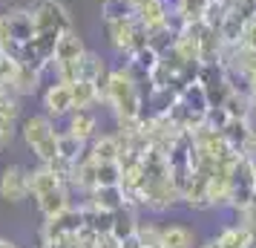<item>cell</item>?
Masks as SVG:
<instances>
[{
	"label": "cell",
	"mask_w": 256,
	"mask_h": 248,
	"mask_svg": "<svg viewBox=\"0 0 256 248\" xmlns=\"http://www.w3.org/2000/svg\"><path fill=\"white\" fill-rule=\"evenodd\" d=\"M98 101L112 113L116 118H136L144 116V95L141 81L130 72L127 64L110 67L104 78H98Z\"/></svg>",
	"instance_id": "cell-1"
},
{
	"label": "cell",
	"mask_w": 256,
	"mask_h": 248,
	"mask_svg": "<svg viewBox=\"0 0 256 248\" xmlns=\"http://www.w3.org/2000/svg\"><path fill=\"white\" fill-rule=\"evenodd\" d=\"M18 133L24 136L26 147L38 156V162H49V159L58 156V133L60 130H55V121L46 113L24 118V124H20Z\"/></svg>",
	"instance_id": "cell-2"
},
{
	"label": "cell",
	"mask_w": 256,
	"mask_h": 248,
	"mask_svg": "<svg viewBox=\"0 0 256 248\" xmlns=\"http://www.w3.org/2000/svg\"><path fill=\"white\" fill-rule=\"evenodd\" d=\"M104 32H106V44H110V49L116 52L118 58H124V61H127L138 47L150 44L147 29H144V26H141L136 18L110 21V24H104Z\"/></svg>",
	"instance_id": "cell-3"
},
{
	"label": "cell",
	"mask_w": 256,
	"mask_h": 248,
	"mask_svg": "<svg viewBox=\"0 0 256 248\" xmlns=\"http://www.w3.org/2000/svg\"><path fill=\"white\" fill-rule=\"evenodd\" d=\"M29 15H32L35 32H58V35H64V32L75 29L72 12L66 9L64 0H35L29 6Z\"/></svg>",
	"instance_id": "cell-4"
},
{
	"label": "cell",
	"mask_w": 256,
	"mask_h": 248,
	"mask_svg": "<svg viewBox=\"0 0 256 248\" xmlns=\"http://www.w3.org/2000/svg\"><path fill=\"white\" fill-rule=\"evenodd\" d=\"M40 104H44V113H46L52 121L66 118L72 110H75V104H72V87L64 84V81H52L46 90H44Z\"/></svg>",
	"instance_id": "cell-5"
},
{
	"label": "cell",
	"mask_w": 256,
	"mask_h": 248,
	"mask_svg": "<svg viewBox=\"0 0 256 248\" xmlns=\"http://www.w3.org/2000/svg\"><path fill=\"white\" fill-rule=\"evenodd\" d=\"M29 196V170L20 165H9L0 173V199L6 202H24Z\"/></svg>",
	"instance_id": "cell-6"
},
{
	"label": "cell",
	"mask_w": 256,
	"mask_h": 248,
	"mask_svg": "<svg viewBox=\"0 0 256 248\" xmlns=\"http://www.w3.org/2000/svg\"><path fill=\"white\" fill-rule=\"evenodd\" d=\"M167 18H170V0H144L136 6V21L147 29V35L167 26Z\"/></svg>",
	"instance_id": "cell-7"
},
{
	"label": "cell",
	"mask_w": 256,
	"mask_h": 248,
	"mask_svg": "<svg viewBox=\"0 0 256 248\" xmlns=\"http://www.w3.org/2000/svg\"><path fill=\"white\" fill-rule=\"evenodd\" d=\"M121 136L118 133H98L92 142L86 144V156L92 162H118L121 156Z\"/></svg>",
	"instance_id": "cell-8"
},
{
	"label": "cell",
	"mask_w": 256,
	"mask_h": 248,
	"mask_svg": "<svg viewBox=\"0 0 256 248\" xmlns=\"http://www.w3.org/2000/svg\"><path fill=\"white\" fill-rule=\"evenodd\" d=\"M66 133H72L75 139H81L84 144H90L98 136V116H95V110H72L66 116Z\"/></svg>",
	"instance_id": "cell-9"
},
{
	"label": "cell",
	"mask_w": 256,
	"mask_h": 248,
	"mask_svg": "<svg viewBox=\"0 0 256 248\" xmlns=\"http://www.w3.org/2000/svg\"><path fill=\"white\" fill-rule=\"evenodd\" d=\"M38 211L44 219H55L60 213H66L72 208V199H70V188L66 185H58V188L46 190L44 196H38Z\"/></svg>",
	"instance_id": "cell-10"
},
{
	"label": "cell",
	"mask_w": 256,
	"mask_h": 248,
	"mask_svg": "<svg viewBox=\"0 0 256 248\" xmlns=\"http://www.w3.org/2000/svg\"><path fill=\"white\" fill-rule=\"evenodd\" d=\"M3 15H6V21H9V32H12L14 44H26L29 38L35 35V26H32L29 6H9Z\"/></svg>",
	"instance_id": "cell-11"
},
{
	"label": "cell",
	"mask_w": 256,
	"mask_h": 248,
	"mask_svg": "<svg viewBox=\"0 0 256 248\" xmlns=\"http://www.w3.org/2000/svg\"><path fill=\"white\" fill-rule=\"evenodd\" d=\"M84 52H86V44H84V38L78 35V29H70V32H64V35L58 38L52 64H72V61L81 58Z\"/></svg>",
	"instance_id": "cell-12"
},
{
	"label": "cell",
	"mask_w": 256,
	"mask_h": 248,
	"mask_svg": "<svg viewBox=\"0 0 256 248\" xmlns=\"http://www.w3.org/2000/svg\"><path fill=\"white\" fill-rule=\"evenodd\" d=\"M86 202H92L95 208H101V211H118V208H124L127 205V193L121 185H106V188H92L86 193Z\"/></svg>",
	"instance_id": "cell-13"
},
{
	"label": "cell",
	"mask_w": 256,
	"mask_h": 248,
	"mask_svg": "<svg viewBox=\"0 0 256 248\" xmlns=\"http://www.w3.org/2000/svg\"><path fill=\"white\" fill-rule=\"evenodd\" d=\"M219 107L228 113V118H248L254 113V101H250V95H248L244 87H230Z\"/></svg>",
	"instance_id": "cell-14"
},
{
	"label": "cell",
	"mask_w": 256,
	"mask_h": 248,
	"mask_svg": "<svg viewBox=\"0 0 256 248\" xmlns=\"http://www.w3.org/2000/svg\"><path fill=\"white\" fill-rule=\"evenodd\" d=\"M216 239H219L222 248H256V234L239 222L222 228L219 234H216Z\"/></svg>",
	"instance_id": "cell-15"
},
{
	"label": "cell",
	"mask_w": 256,
	"mask_h": 248,
	"mask_svg": "<svg viewBox=\"0 0 256 248\" xmlns=\"http://www.w3.org/2000/svg\"><path fill=\"white\" fill-rule=\"evenodd\" d=\"M58 185H64V182H60V179L52 173V167L44 165V162L29 170V196H35V199L38 196H44L46 190L58 188Z\"/></svg>",
	"instance_id": "cell-16"
},
{
	"label": "cell",
	"mask_w": 256,
	"mask_h": 248,
	"mask_svg": "<svg viewBox=\"0 0 256 248\" xmlns=\"http://www.w3.org/2000/svg\"><path fill=\"white\" fill-rule=\"evenodd\" d=\"M106 72H110V64L101 52H92V49H86L81 58H78V78H86V81H98V78H104Z\"/></svg>",
	"instance_id": "cell-17"
},
{
	"label": "cell",
	"mask_w": 256,
	"mask_h": 248,
	"mask_svg": "<svg viewBox=\"0 0 256 248\" xmlns=\"http://www.w3.org/2000/svg\"><path fill=\"white\" fill-rule=\"evenodd\" d=\"M158 242L164 248H193L196 236L187 225H178V222H170V225H162V234H158Z\"/></svg>",
	"instance_id": "cell-18"
},
{
	"label": "cell",
	"mask_w": 256,
	"mask_h": 248,
	"mask_svg": "<svg viewBox=\"0 0 256 248\" xmlns=\"http://www.w3.org/2000/svg\"><path fill=\"white\" fill-rule=\"evenodd\" d=\"M40 78H44V72H38V70H32V67L20 64V70H18V75H14L12 90H9V93H14L18 98H24V95H35L38 90H40Z\"/></svg>",
	"instance_id": "cell-19"
},
{
	"label": "cell",
	"mask_w": 256,
	"mask_h": 248,
	"mask_svg": "<svg viewBox=\"0 0 256 248\" xmlns=\"http://www.w3.org/2000/svg\"><path fill=\"white\" fill-rule=\"evenodd\" d=\"M72 104L75 110H92L95 104H101L98 101V84L95 81H86V78H78V81H72Z\"/></svg>",
	"instance_id": "cell-20"
},
{
	"label": "cell",
	"mask_w": 256,
	"mask_h": 248,
	"mask_svg": "<svg viewBox=\"0 0 256 248\" xmlns=\"http://www.w3.org/2000/svg\"><path fill=\"white\" fill-rule=\"evenodd\" d=\"M136 228H138V213H136V208L124 205V208L112 211V228H110V234L116 236V239H124V236L136 234Z\"/></svg>",
	"instance_id": "cell-21"
},
{
	"label": "cell",
	"mask_w": 256,
	"mask_h": 248,
	"mask_svg": "<svg viewBox=\"0 0 256 248\" xmlns=\"http://www.w3.org/2000/svg\"><path fill=\"white\" fill-rule=\"evenodd\" d=\"M70 188H78L84 196L95 188V162L90 159V156H84L81 162H75V170H72V179H70Z\"/></svg>",
	"instance_id": "cell-22"
},
{
	"label": "cell",
	"mask_w": 256,
	"mask_h": 248,
	"mask_svg": "<svg viewBox=\"0 0 256 248\" xmlns=\"http://www.w3.org/2000/svg\"><path fill=\"white\" fill-rule=\"evenodd\" d=\"M124 18H136V3L132 0H101V21H124Z\"/></svg>",
	"instance_id": "cell-23"
},
{
	"label": "cell",
	"mask_w": 256,
	"mask_h": 248,
	"mask_svg": "<svg viewBox=\"0 0 256 248\" xmlns=\"http://www.w3.org/2000/svg\"><path fill=\"white\" fill-rule=\"evenodd\" d=\"M58 156L64 159H70V162H81L84 156H86V144L81 139H75L72 133H58Z\"/></svg>",
	"instance_id": "cell-24"
},
{
	"label": "cell",
	"mask_w": 256,
	"mask_h": 248,
	"mask_svg": "<svg viewBox=\"0 0 256 248\" xmlns=\"http://www.w3.org/2000/svg\"><path fill=\"white\" fill-rule=\"evenodd\" d=\"M222 136H224V142L230 144V147H242V142L248 139V118H228L224 124H222Z\"/></svg>",
	"instance_id": "cell-25"
},
{
	"label": "cell",
	"mask_w": 256,
	"mask_h": 248,
	"mask_svg": "<svg viewBox=\"0 0 256 248\" xmlns=\"http://www.w3.org/2000/svg\"><path fill=\"white\" fill-rule=\"evenodd\" d=\"M121 185V165L118 162H95V188Z\"/></svg>",
	"instance_id": "cell-26"
},
{
	"label": "cell",
	"mask_w": 256,
	"mask_h": 248,
	"mask_svg": "<svg viewBox=\"0 0 256 248\" xmlns=\"http://www.w3.org/2000/svg\"><path fill=\"white\" fill-rule=\"evenodd\" d=\"M136 234H138L141 245L147 248V245H152V242H158L162 225H156V222H141V219H138V228H136Z\"/></svg>",
	"instance_id": "cell-27"
},
{
	"label": "cell",
	"mask_w": 256,
	"mask_h": 248,
	"mask_svg": "<svg viewBox=\"0 0 256 248\" xmlns=\"http://www.w3.org/2000/svg\"><path fill=\"white\" fill-rule=\"evenodd\" d=\"M18 136V118L0 116V147H9Z\"/></svg>",
	"instance_id": "cell-28"
},
{
	"label": "cell",
	"mask_w": 256,
	"mask_h": 248,
	"mask_svg": "<svg viewBox=\"0 0 256 248\" xmlns=\"http://www.w3.org/2000/svg\"><path fill=\"white\" fill-rule=\"evenodd\" d=\"M95 248H121V245H118V239L112 234H104V236H98Z\"/></svg>",
	"instance_id": "cell-29"
},
{
	"label": "cell",
	"mask_w": 256,
	"mask_h": 248,
	"mask_svg": "<svg viewBox=\"0 0 256 248\" xmlns=\"http://www.w3.org/2000/svg\"><path fill=\"white\" fill-rule=\"evenodd\" d=\"M118 245L121 248H144L141 239H138V234H130V236H124V239H118Z\"/></svg>",
	"instance_id": "cell-30"
},
{
	"label": "cell",
	"mask_w": 256,
	"mask_h": 248,
	"mask_svg": "<svg viewBox=\"0 0 256 248\" xmlns=\"http://www.w3.org/2000/svg\"><path fill=\"white\" fill-rule=\"evenodd\" d=\"M244 90H248V95H250V101L256 104V72H250V75L244 78Z\"/></svg>",
	"instance_id": "cell-31"
},
{
	"label": "cell",
	"mask_w": 256,
	"mask_h": 248,
	"mask_svg": "<svg viewBox=\"0 0 256 248\" xmlns=\"http://www.w3.org/2000/svg\"><path fill=\"white\" fill-rule=\"evenodd\" d=\"M198 248H222V245H219V239H216V236H210L208 242H204V245H198Z\"/></svg>",
	"instance_id": "cell-32"
},
{
	"label": "cell",
	"mask_w": 256,
	"mask_h": 248,
	"mask_svg": "<svg viewBox=\"0 0 256 248\" xmlns=\"http://www.w3.org/2000/svg\"><path fill=\"white\" fill-rule=\"evenodd\" d=\"M0 248H18V245H14L12 239H3V236H0Z\"/></svg>",
	"instance_id": "cell-33"
},
{
	"label": "cell",
	"mask_w": 256,
	"mask_h": 248,
	"mask_svg": "<svg viewBox=\"0 0 256 248\" xmlns=\"http://www.w3.org/2000/svg\"><path fill=\"white\" fill-rule=\"evenodd\" d=\"M147 248H164L162 242H152V245H147Z\"/></svg>",
	"instance_id": "cell-34"
},
{
	"label": "cell",
	"mask_w": 256,
	"mask_h": 248,
	"mask_svg": "<svg viewBox=\"0 0 256 248\" xmlns=\"http://www.w3.org/2000/svg\"><path fill=\"white\" fill-rule=\"evenodd\" d=\"M250 162H254V173H256V159H250Z\"/></svg>",
	"instance_id": "cell-35"
}]
</instances>
